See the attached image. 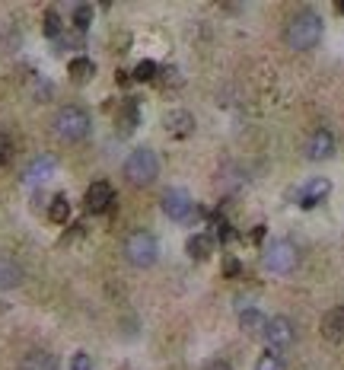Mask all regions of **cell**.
Segmentation results:
<instances>
[{
  "mask_svg": "<svg viewBox=\"0 0 344 370\" xmlns=\"http://www.w3.org/2000/svg\"><path fill=\"white\" fill-rule=\"evenodd\" d=\"M54 169H58V163H54V156H36V160L26 166V182L29 185H42L54 176Z\"/></svg>",
  "mask_w": 344,
  "mask_h": 370,
  "instance_id": "10",
  "label": "cell"
},
{
  "mask_svg": "<svg viewBox=\"0 0 344 370\" xmlns=\"http://www.w3.org/2000/svg\"><path fill=\"white\" fill-rule=\"evenodd\" d=\"M265 341H268V348H290L293 345V339H297V326L290 323L287 316H274V319H268L265 323Z\"/></svg>",
  "mask_w": 344,
  "mask_h": 370,
  "instance_id": "6",
  "label": "cell"
},
{
  "mask_svg": "<svg viewBox=\"0 0 344 370\" xmlns=\"http://www.w3.org/2000/svg\"><path fill=\"white\" fill-rule=\"evenodd\" d=\"M335 154V138L332 131H325V128H319V131L309 138L306 144V156L309 160H328V156Z\"/></svg>",
  "mask_w": 344,
  "mask_h": 370,
  "instance_id": "9",
  "label": "cell"
},
{
  "mask_svg": "<svg viewBox=\"0 0 344 370\" xmlns=\"http://www.w3.org/2000/svg\"><path fill=\"white\" fill-rule=\"evenodd\" d=\"M118 125H121V134H131L137 128V106H134V102H128V106L121 109Z\"/></svg>",
  "mask_w": 344,
  "mask_h": 370,
  "instance_id": "20",
  "label": "cell"
},
{
  "mask_svg": "<svg viewBox=\"0 0 344 370\" xmlns=\"http://www.w3.org/2000/svg\"><path fill=\"white\" fill-rule=\"evenodd\" d=\"M226 275L236 278V275H239V262H233V259H230V262H226Z\"/></svg>",
  "mask_w": 344,
  "mask_h": 370,
  "instance_id": "28",
  "label": "cell"
},
{
  "mask_svg": "<svg viewBox=\"0 0 344 370\" xmlns=\"http://www.w3.org/2000/svg\"><path fill=\"white\" fill-rule=\"evenodd\" d=\"M45 36H61V16H58V13H54V10H48L45 13Z\"/></svg>",
  "mask_w": 344,
  "mask_h": 370,
  "instance_id": "24",
  "label": "cell"
},
{
  "mask_svg": "<svg viewBox=\"0 0 344 370\" xmlns=\"http://www.w3.org/2000/svg\"><path fill=\"white\" fill-rule=\"evenodd\" d=\"M265 323H268V319L261 316L258 310H246L243 316H239V326H243L246 332H265Z\"/></svg>",
  "mask_w": 344,
  "mask_h": 370,
  "instance_id": "19",
  "label": "cell"
},
{
  "mask_svg": "<svg viewBox=\"0 0 344 370\" xmlns=\"http://www.w3.org/2000/svg\"><path fill=\"white\" fill-rule=\"evenodd\" d=\"M160 256V246H156V236L147 230H134L125 239V259L134 269H150Z\"/></svg>",
  "mask_w": 344,
  "mask_h": 370,
  "instance_id": "4",
  "label": "cell"
},
{
  "mask_svg": "<svg viewBox=\"0 0 344 370\" xmlns=\"http://www.w3.org/2000/svg\"><path fill=\"white\" fill-rule=\"evenodd\" d=\"M71 367L74 370H93V358L84 354V351H77V354H74V361H71Z\"/></svg>",
  "mask_w": 344,
  "mask_h": 370,
  "instance_id": "25",
  "label": "cell"
},
{
  "mask_svg": "<svg viewBox=\"0 0 344 370\" xmlns=\"http://www.w3.org/2000/svg\"><path fill=\"white\" fill-rule=\"evenodd\" d=\"M115 201V189L108 182H93L86 189V211L89 214H106Z\"/></svg>",
  "mask_w": 344,
  "mask_h": 370,
  "instance_id": "7",
  "label": "cell"
},
{
  "mask_svg": "<svg viewBox=\"0 0 344 370\" xmlns=\"http://www.w3.org/2000/svg\"><path fill=\"white\" fill-rule=\"evenodd\" d=\"M338 13H344V4H338Z\"/></svg>",
  "mask_w": 344,
  "mask_h": 370,
  "instance_id": "29",
  "label": "cell"
},
{
  "mask_svg": "<svg viewBox=\"0 0 344 370\" xmlns=\"http://www.w3.org/2000/svg\"><path fill=\"white\" fill-rule=\"evenodd\" d=\"M256 370H287L284 367V361H280V354H261L258 358V364H256Z\"/></svg>",
  "mask_w": 344,
  "mask_h": 370,
  "instance_id": "22",
  "label": "cell"
},
{
  "mask_svg": "<svg viewBox=\"0 0 344 370\" xmlns=\"http://www.w3.org/2000/svg\"><path fill=\"white\" fill-rule=\"evenodd\" d=\"M16 370H58V358L51 351H29Z\"/></svg>",
  "mask_w": 344,
  "mask_h": 370,
  "instance_id": "13",
  "label": "cell"
},
{
  "mask_svg": "<svg viewBox=\"0 0 344 370\" xmlns=\"http://www.w3.org/2000/svg\"><path fill=\"white\" fill-rule=\"evenodd\" d=\"M156 77V64L153 61H141V64L134 67V80H153Z\"/></svg>",
  "mask_w": 344,
  "mask_h": 370,
  "instance_id": "23",
  "label": "cell"
},
{
  "mask_svg": "<svg viewBox=\"0 0 344 370\" xmlns=\"http://www.w3.org/2000/svg\"><path fill=\"white\" fill-rule=\"evenodd\" d=\"M48 217H51L54 224H67V217H71V201H67L64 195H54L51 208H48Z\"/></svg>",
  "mask_w": 344,
  "mask_h": 370,
  "instance_id": "17",
  "label": "cell"
},
{
  "mask_svg": "<svg viewBox=\"0 0 344 370\" xmlns=\"http://www.w3.org/2000/svg\"><path fill=\"white\" fill-rule=\"evenodd\" d=\"M185 249H188L191 259H198V262H204V259L211 256V249H214V243H211V236H204V233H195V236L185 243Z\"/></svg>",
  "mask_w": 344,
  "mask_h": 370,
  "instance_id": "15",
  "label": "cell"
},
{
  "mask_svg": "<svg viewBox=\"0 0 344 370\" xmlns=\"http://www.w3.org/2000/svg\"><path fill=\"white\" fill-rule=\"evenodd\" d=\"M204 370H233V367L226 364V361H211V364L204 367Z\"/></svg>",
  "mask_w": 344,
  "mask_h": 370,
  "instance_id": "27",
  "label": "cell"
},
{
  "mask_svg": "<svg viewBox=\"0 0 344 370\" xmlns=\"http://www.w3.org/2000/svg\"><path fill=\"white\" fill-rule=\"evenodd\" d=\"M322 335L328 341H344V306H335L322 316Z\"/></svg>",
  "mask_w": 344,
  "mask_h": 370,
  "instance_id": "12",
  "label": "cell"
},
{
  "mask_svg": "<svg viewBox=\"0 0 344 370\" xmlns=\"http://www.w3.org/2000/svg\"><path fill=\"white\" fill-rule=\"evenodd\" d=\"M89 23H93V6H89V4H80L77 10H74V26L84 32V29H89Z\"/></svg>",
  "mask_w": 344,
  "mask_h": 370,
  "instance_id": "21",
  "label": "cell"
},
{
  "mask_svg": "<svg viewBox=\"0 0 344 370\" xmlns=\"http://www.w3.org/2000/svg\"><path fill=\"white\" fill-rule=\"evenodd\" d=\"M125 176L131 185H150L160 176V160H156V154L150 147L131 150L128 160H125Z\"/></svg>",
  "mask_w": 344,
  "mask_h": 370,
  "instance_id": "3",
  "label": "cell"
},
{
  "mask_svg": "<svg viewBox=\"0 0 344 370\" xmlns=\"http://www.w3.org/2000/svg\"><path fill=\"white\" fill-rule=\"evenodd\" d=\"M166 131L178 134V138H185V134L195 131V119H191L188 112H169L166 115Z\"/></svg>",
  "mask_w": 344,
  "mask_h": 370,
  "instance_id": "14",
  "label": "cell"
},
{
  "mask_svg": "<svg viewBox=\"0 0 344 370\" xmlns=\"http://www.w3.org/2000/svg\"><path fill=\"white\" fill-rule=\"evenodd\" d=\"M19 281H23V271H19V265L6 262V259H0V287H16Z\"/></svg>",
  "mask_w": 344,
  "mask_h": 370,
  "instance_id": "18",
  "label": "cell"
},
{
  "mask_svg": "<svg viewBox=\"0 0 344 370\" xmlns=\"http://www.w3.org/2000/svg\"><path fill=\"white\" fill-rule=\"evenodd\" d=\"M328 191H332V182L322 179V176H319V179H313V182H306V189L300 191V208H315V204H319Z\"/></svg>",
  "mask_w": 344,
  "mask_h": 370,
  "instance_id": "11",
  "label": "cell"
},
{
  "mask_svg": "<svg viewBox=\"0 0 344 370\" xmlns=\"http://www.w3.org/2000/svg\"><path fill=\"white\" fill-rule=\"evenodd\" d=\"M67 71H71V80H74V84H84V80L93 77L96 64H93V61H89V58H74Z\"/></svg>",
  "mask_w": 344,
  "mask_h": 370,
  "instance_id": "16",
  "label": "cell"
},
{
  "mask_svg": "<svg viewBox=\"0 0 344 370\" xmlns=\"http://www.w3.org/2000/svg\"><path fill=\"white\" fill-rule=\"evenodd\" d=\"M284 39L293 51H313V48L322 42V19L315 16L313 10H300L297 16H290V23H287Z\"/></svg>",
  "mask_w": 344,
  "mask_h": 370,
  "instance_id": "1",
  "label": "cell"
},
{
  "mask_svg": "<svg viewBox=\"0 0 344 370\" xmlns=\"http://www.w3.org/2000/svg\"><path fill=\"white\" fill-rule=\"evenodd\" d=\"M54 134L67 144H77L89 134V112L80 106H64L54 115Z\"/></svg>",
  "mask_w": 344,
  "mask_h": 370,
  "instance_id": "2",
  "label": "cell"
},
{
  "mask_svg": "<svg viewBox=\"0 0 344 370\" xmlns=\"http://www.w3.org/2000/svg\"><path fill=\"white\" fill-rule=\"evenodd\" d=\"M10 154H13V144H10V138H6L4 131H0V166L10 160Z\"/></svg>",
  "mask_w": 344,
  "mask_h": 370,
  "instance_id": "26",
  "label": "cell"
},
{
  "mask_svg": "<svg viewBox=\"0 0 344 370\" xmlns=\"http://www.w3.org/2000/svg\"><path fill=\"white\" fill-rule=\"evenodd\" d=\"M163 211H166V217H172V221H185L191 214V195L185 189H169L163 195Z\"/></svg>",
  "mask_w": 344,
  "mask_h": 370,
  "instance_id": "8",
  "label": "cell"
},
{
  "mask_svg": "<svg viewBox=\"0 0 344 370\" xmlns=\"http://www.w3.org/2000/svg\"><path fill=\"white\" fill-rule=\"evenodd\" d=\"M300 262V252L290 239H274L265 249V269L274 271V275H290Z\"/></svg>",
  "mask_w": 344,
  "mask_h": 370,
  "instance_id": "5",
  "label": "cell"
}]
</instances>
